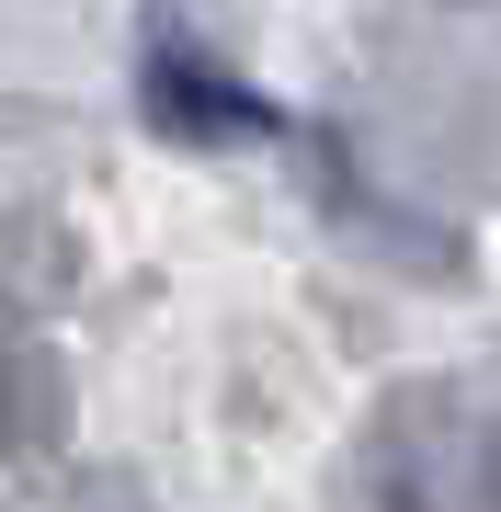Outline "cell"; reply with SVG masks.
Returning <instances> with one entry per match:
<instances>
[{"instance_id":"obj_3","label":"cell","mask_w":501,"mask_h":512,"mask_svg":"<svg viewBox=\"0 0 501 512\" xmlns=\"http://www.w3.org/2000/svg\"><path fill=\"white\" fill-rule=\"evenodd\" d=\"M69 365L46 342H0V467H46L69 444Z\"/></svg>"},{"instance_id":"obj_6","label":"cell","mask_w":501,"mask_h":512,"mask_svg":"<svg viewBox=\"0 0 501 512\" xmlns=\"http://www.w3.org/2000/svg\"><path fill=\"white\" fill-rule=\"evenodd\" d=\"M479 512H501V433L479 444Z\"/></svg>"},{"instance_id":"obj_2","label":"cell","mask_w":501,"mask_h":512,"mask_svg":"<svg viewBox=\"0 0 501 512\" xmlns=\"http://www.w3.org/2000/svg\"><path fill=\"white\" fill-rule=\"evenodd\" d=\"M149 126L160 137H194V148H251V137H274L285 114L262 103V92H240L228 69H205V57H183V46H149Z\"/></svg>"},{"instance_id":"obj_5","label":"cell","mask_w":501,"mask_h":512,"mask_svg":"<svg viewBox=\"0 0 501 512\" xmlns=\"http://www.w3.org/2000/svg\"><path fill=\"white\" fill-rule=\"evenodd\" d=\"M80 296V239L69 217H46V205H0V308L46 319Z\"/></svg>"},{"instance_id":"obj_4","label":"cell","mask_w":501,"mask_h":512,"mask_svg":"<svg viewBox=\"0 0 501 512\" xmlns=\"http://www.w3.org/2000/svg\"><path fill=\"white\" fill-rule=\"evenodd\" d=\"M319 205H331V228L353 239V251H376V262H410V274H456V262H467L456 228L399 217V205H365V183H353L342 160H319Z\"/></svg>"},{"instance_id":"obj_1","label":"cell","mask_w":501,"mask_h":512,"mask_svg":"<svg viewBox=\"0 0 501 512\" xmlns=\"http://www.w3.org/2000/svg\"><path fill=\"white\" fill-rule=\"evenodd\" d=\"M342 501L353 512H479V433H467L456 387H399L353 444Z\"/></svg>"}]
</instances>
